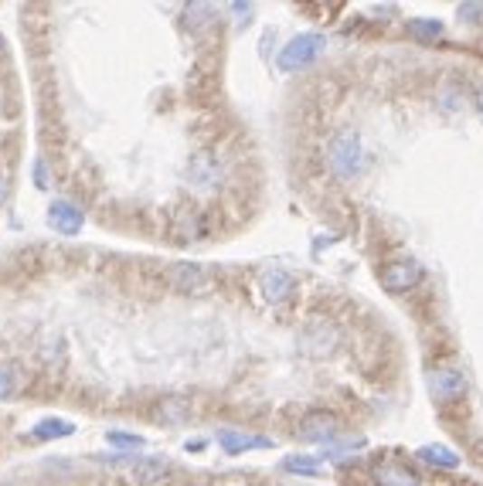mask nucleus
<instances>
[{
	"mask_svg": "<svg viewBox=\"0 0 483 486\" xmlns=\"http://www.w3.org/2000/svg\"><path fill=\"white\" fill-rule=\"evenodd\" d=\"M327 160L330 167H334V174L337 177H344V181H355V177H361L365 174V167H368V153H365V143H361V133L357 129H341L337 137L330 139V150H327Z\"/></svg>",
	"mask_w": 483,
	"mask_h": 486,
	"instance_id": "nucleus-1",
	"label": "nucleus"
},
{
	"mask_svg": "<svg viewBox=\"0 0 483 486\" xmlns=\"http://www.w3.org/2000/svg\"><path fill=\"white\" fill-rule=\"evenodd\" d=\"M429 391H432V398L442 405L459 402V398L467 395V371H463V364H456V361L436 364V367L429 371Z\"/></svg>",
	"mask_w": 483,
	"mask_h": 486,
	"instance_id": "nucleus-2",
	"label": "nucleus"
},
{
	"mask_svg": "<svg viewBox=\"0 0 483 486\" xmlns=\"http://www.w3.org/2000/svg\"><path fill=\"white\" fill-rule=\"evenodd\" d=\"M422 282V265L415 262L412 255H402L382 269V286L388 292H405Z\"/></svg>",
	"mask_w": 483,
	"mask_h": 486,
	"instance_id": "nucleus-3",
	"label": "nucleus"
},
{
	"mask_svg": "<svg viewBox=\"0 0 483 486\" xmlns=\"http://www.w3.org/2000/svg\"><path fill=\"white\" fill-rule=\"evenodd\" d=\"M299 348H303V354H310V357L330 354V350L337 348V330H334V323H327V319H310V323L303 327V334H299Z\"/></svg>",
	"mask_w": 483,
	"mask_h": 486,
	"instance_id": "nucleus-4",
	"label": "nucleus"
},
{
	"mask_svg": "<svg viewBox=\"0 0 483 486\" xmlns=\"http://www.w3.org/2000/svg\"><path fill=\"white\" fill-rule=\"evenodd\" d=\"M320 52H324V38H320V34H297V38L279 52V69L293 71V69H299V65L313 62Z\"/></svg>",
	"mask_w": 483,
	"mask_h": 486,
	"instance_id": "nucleus-5",
	"label": "nucleus"
},
{
	"mask_svg": "<svg viewBox=\"0 0 483 486\" xmlns=\"http://www.w3.org/2000/svg\"><path fill=\"white\" fill-rule=\"evenodd\" d=\"M337 432H341V422L330 412H310L297 425V439H303V443H334Z\"/></svg>",
	"mask_w": 483,
	"mask_h": 486,
	"instance_id": "nucleus-6",
	"label": "nucleus"
},
{
	"mask_svg": "<svg viewBox=\"0 0 483 486\" xmlns=\"http://www.w3.org/2000/svg\"><path fill=\"white\" fill-rule=\"evenodd\" d=\"M167 279H171L174 290H181V292H204L208 286H212V272L201 269V265H191V262L171 265Z\"/></svg>",
	"mask_w": 483,
	"mask_h": 486,
	"instance_id": "nucleus-7",
	"label": "nucleus"
},
{
	"mask_svg": "<svg viewBox=\"0 0 483 486\" xmlns=\"http://www.w3.org/2000/svg\"><path fill=\"white\" fill-rule=\"evenodd\" d=\"M259 290H262V296H266L272 306L286 303V300L293 296V290H297V279L289 276L286 269H266L262 279H259Z\"/></svg>",
	"mask_w": 483,
	"mask_h": 486,
	"instance_id": "nucleus-8",
	"label": "nucleus"
},
{
	"mask_svg": "<svg viewBox=\"0 0 483 486\" xmlns=\"http://www.w3.org/2000/svg\"><path fill=\"white\" fill-rule=\"evenodd\" d=\"M48 224L55 228L58 235H79V228H82V211L69 205V201H55L52 208H48Z\"/></svg>",
	"mask_w": 483,
	"mask_h": 486,
	"instance_id": "nucleus-9",
	"label": "nucleus"
},
{
	"mask_svg": "<svg viewBox=\"0 0 483 486\" xmlns=\"http://www.w3.org/2000/svg\"><path fill=\"white\" fill-rule=\"evenodd\" d=\"M129 472H133L137 483L154 486V483H164V480L171 476V462H167V459H133V462H129Z\"/></svg>",
	"mask_w": 483,
	"mask_h": 486,
	"instance_id": "nucleus-10",
	"label": "nucleus"
},
{
	"mask_svg": "<svg viewBox=\"0 0 483 486\" xmlns=\"http://www.w3.org/2000/svg\"><path fill=\"white\" fill-rule=\"evenodd\" d=\"M191 177H194V184H198V187H212V184H218V177H222V167H218L214 153H198V157L191 160Z\"/></svg>",
	"mask_w": 483,
	"mask_h": 486,
	"instance_id": "nucleus-11",
	"label": "nucleus"
},
{
	"mask_svg": "<svg viewBox=\"0 0 483 486\" xmlns=\"http://www.w3.org/2000/svg\"><path fill=\"white\" fill-rule=\"evenodd\" d=\"M218 443H222L225 453H242V449H262V445H270V439H262V435H242V432H222Z\"/></svg>",
	"mask_w": 483,
	"mask_h": 486,
	"instance_id": "nucleus-12",
	"label": "nucleus"
},
{
	"mask_svg": "<svg viewBox=\"0 0 483 486\" xmlns=\"http://www.w3.org/2000/svg\"><path fill=\"white\" fill-rule=\"evenodd\" d=\"M71 422H65V418H44V422H38L34 425V435L38 439H62V435H71Z\"/></svg>",
	"mask_w": 483,
	"mask_h": 486,
	"instance_id": "nucleus-13",
	"label": "nucleus"
},
{
	"mask_svg": "<svg viewBox=\"0 0 483 486\" xmlns=\"http://www.w3.org/2000/svg\"><path fill=\"white\" fill-rule=\"evenodd\" d=\"M378 486H419L409 470H398V466H382L378 470Z\"/></svg>",
	"mask_w": 483,
	"mask_h": 486,
	"instance_id": "nucleus-14",
	"label": "nucleus"
},
{
	"mask_svg": "<svg viewBox=\"0 0 483 486\" xmlns=\"http://www.w3.org/2000/svg\"><path fill=\"white\" fill-rule=\"evenodd\" d=\"M419 456L426 459V462H436V466H446V470H453L459 466V456L450 453L446 445H426V449H419Z\"/></svg>",
	"mask_w": 483,
	"mask_h": 486,
	"instance_id": "nucleus-15",
	"label": "nucleus"
},
{
	"mask_svg": "<svg viewBox=\"0 0 483 486\" xmlns=\"http://www.w3.org/2000/svg\"><path fill=\"white\" fill-rule=\"evenodd\" d=\"M156 415L167 418V422H185L187 418V405L181 398H167V402L156 408Z\"/></svg>",
	"mask_w": 483,
	"mask_h": 486,
	"instance_id": "nucleus-16",
	"label": "nucleus"
},
{
	"mask_svg": "<svg viewBox=\"0 0 483 486\" xmlns=\"http://www.w3.org/2000/svg\"><path fill=\"white\" fill-rule=\"evenodd\" d=\"M204 228H208V224H204V218H198V214H185V218H181V224H177V235H181V238H201V235H204Z\"/></svg>",
	"mask_w": 483,
	"mask_h": 486,
	"instance_id": "nucleus-17",
	"label": "nucleus"
},
{
	"mask_svg": "<svg viewBox=\"0 0 483 486\" xmlns=\"http://www.w3.org/2000/svg\"><path fill=\"white\" fill-rule=\"evenodd\" d=\"M283 466L289 472H303V476H317L320 472V462H313V459H286Z\"/></svg>",
	"mask_w": 483,
	"mask_h": 486,
	"instance_id": "nucleus-18",
	"label": "nucleus"
},
{
	"mask_svg": "<svg viewBox=\"0 0 483 486\" xmlns=\"http://www.w3.org/2000/svg\"><path fill=\"white\" fill-rule=\"evenodd\" d=\"M11 391H14V371L0 361V398H11Z\"/></svg>",
	"mask_w": 483,
	"mask_h": 486,
	"instance_id": "nucleus-19",
	"label": "nucleus"
},
{
	"mask_svg": "<svg viewBox=\"0 0 483 486\" xmlns=\"http://www.w3.org/2000/svg\"><path fill=\"white\" fill-rule=\"evenodd\" d=\"M409 31H412V34L436 38V34H440V24H436V21H412V24H409Z\"/></svg>",
	"mask_w": 483,
	"mask_h": 486,
	"instance_id": "nucleus-20",
	"label": "nucleus"
},
{
	"mask_svg": "<svg viewBox=\"0 0 483 486\" xmlns=\"http://www.w3.org/2000/svg\"><path fill=\"white\" fill-rule=\"evenodd\" d=\"M109 443H116V445H137V449H140L143 439H137V435H119V432H113V435H109Z\"/></svg>",
	"mask_w": 483,
	"mask_h": 486,
	"instance_id": "nucleus-21",
	"label": "nucleus"
},
{
	"mask_svg": "<svg viewBox=\"0 0 483 486\" xmlns=\"http://www.w3.org/2000/svg\"><path fill=\"white\" fill-rule=\"evenodd\" d=\"M7 201V181H4V174H0V205Z\"/></svg>",
	"mask_w": 483,
	"mask_h": 486,
	"instance_id": "nucleus-22",
	"label": "nucleus"
},
{
	"mask_svg": "<svg viewBox=\"0 0 483 486\" xmlns=\"http://www.w3.org/2000/svg\"><path fill=\"white\" fill-rule=\"evenodd\" d=\"M477 106H480V112H483V89H480V96H477Z\"/></svg>",
	"mask_w": 483,
	"mask_h": 486,
	"instance_id": "nucleus-23",
	"label": "nucleus"
},
{
	"mask_svg": "<svg viewBox=\"0 0 483 486\" xmlns=\"http://www.w3.org/2000/svg\"><path fill=\"white\" fill-rule=\"evenodd\" d=\"M0 48H4V42H0Z\"/></svg>",
	"mask_w": 483,
	"mask_h": 486,
	"instance_id": "nucleus-24",
	"label": "nucleus"
}]
</instances>
